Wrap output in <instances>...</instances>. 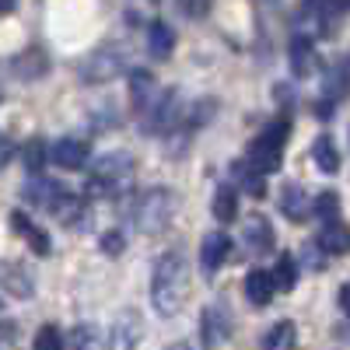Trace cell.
Returning a JSON list of instances; mask_svg holds the SVG:
<instances>
[{"label": "cell", "mask_w": 350, "mask_h": 350, "mask_svg": "<svg viewBox=\"0 0 350 350\" xmlns=\"http://www.w3.org/2000/svg\"><path fill=\"white\" fill-rule=\"evenodd\" d=\"M336 214H340V196H336V193H319V196H315V217L333 221Z\"/></svg>", "instance_id": "27"}, {"label": "cell", "mask_w": 350, "mask_h": 350, "mask_svg": "<svg viewBox=\"0 0 350 350\" xmlns=\"http://www.w3.org/2000/svg\"><path fill=\"white\" fill-rule=\"evenodd\" d=\"M312 158H315L319 172H326V175L340 168V154H336V148H333V140H329V137H319V140H315Z\"/></svg>", "instance_id": "23"}, {"label": "cell", "mask_w": 350, "mask_h": 350, "mask_svg": "<svg viewBox=\"0 0 350 350\" xmlns=\"http://www.w3.org/2000/svg\"><path fill=\"white\" fill-rule=\"evenodd\" d=\"M214 217H217L221 224H228V221L239 217V196H235V189H231V186H221V189H217V196H214Z\"/></svg>", "instance_id": "22"}, {"label": "cell", "mask_w": 350, "mask_h": 350, "mask_svg": "<svg viewBox=\"0 0 350 350\" xmlns=\"http://www.w3.org/2000/svg\"><path fill=\"white\" fill-rule=\"evenodd\" d=\"M245 242H249V249H252L256 256L273 252V228H270V221L262 217V214H252V217H249V224H245Z\"/></svg>", "instance_id": "13"}, {"label": "cell", "mask_w": 350, "mask_h": 350, "mask_svg": "<svg viewBox=\"0 0 350 350\" xmlns=\"http://www.w3.org/2000/svg\"><path fill=\"white\" fill-rule=\"evenodd\" d=\"M49 158H53V151L46 148V140H28L25 148H21V161H25L28 168H32V172H39Z\"/></svg>", "instance_id": "24"}, {"label": "cell", "mask_w": 350, "mask_h": 350, "mask_svg": "<svg viewBox=\"0 0 350 350\" xmlns=\"http://www.w3.org/2000/svg\"><path fill=\"white\" fill-rule=\"evenodd\" d=\"M228 333H231V315H228V308L211 305L207 312H203V343L214 347V343L228 340Z\"/></svg>", "instance_id": "12"}, {"label": "cell", "mask_w": 350, "mask_h": 350, "mask_svg": "<svg viewBox=\"0 0 350 350\" xmlns=\"http://www.w3.org/2000/svg\"><path fill=\"white\" fill-rule=\"evenodd\" d=\"M242 287H245V298H249L256 308L270 305V301H273V291H277L273 273H267V270H249V277H245Z\"/></svg>", "instance_id": "11"}, {"label": "cell", "mask_w": 350, "mask_h": 350, "mask_svg": "<svg viewBox=\"0 0 350 350\" xmlns=\"http://www.w3.org/2000/svg\"><path fill=\"white\" fill-rule=\"evenodd\" d=\"M291 137V120L287 116H280V120L267 123L262 126V133L252 140V148H249V165L256 172H277L280 168V154H284V144Z\"/></svg>", "instance_id": "3"}, {"label": "cell", "mask_w": 350, "mask_h": 350, "mask_svg": "<svg viewBox=\"0 0 350 350\" xmlns=\"http://www.w3.org/2000/svg\"><path fill=\"white\" fill-rule=\"evenodd\" d=\"M295 340H298L295 323H287V319H284V323L267 329V336H262V350H295Z\"/></svg>", "instance_id": "20"}, {"label": "cell", "mask_w": 350, "mask_h": 350, "mask_svg": "<svg viewBox=\"0 0 350 350\" xmlns=\"http://www.w3.org/2000/svg\"><path fill=\"white\" fill-rule=\"evenodd\" d=\"M189 291V267L179 252H165L154 262V277H151V301L158 315H175L183 312Z\"/></svg>", "instance_id": "1"}, {"label": "cell", "mask_w": 350, "mask_h": 350, "mask_svg": "<svg viewBox=\"0 0 350 350\" xmlns=\"http://www.w3.org/2000/svg\"><path fill=\"white\" fill-rule=\"evenodd\" d=\"M102 252L105 256H120L123 252V235H120V231H109V235L102 239Z\"/></svg>", "instance_id": "30"}, {"label": "cell", "mask_w": 350, "mask_h": 350, "mask_svg": "<svg viewBox=\"0 0 350 350\" xmlns=\"http://www.w3.org/2000/svg\"><path fill=\"white\" fill-rule=\"evenodd\" d=\"M11 224H14V231H18V235H25L28 242H32V249H36L39 256H46V252H49V235H46L42 228H36V224L28 221L21 211H14V214H11Z\"/></svg>", "instance_id": "19"}, {"label": "cell", "mask_w": 350, "mask_h": 350, "mask_svg": "<svg viewBox=\"0 0 350 350\" xmlns=\"http://www.w3.org/2000/svg\"><path fill=\"white\" fill-rule=\"evenodd\" d=\"M148 49H151L154 60H165V56H172V49H175V32H172L165 21H154V25L148 28Z\"/></svg>", "instance_id": "18"}, {"label": "cell", "mask_w": 350, "mask_h": 350, "mask_svg": "<svg viewBox=\"0 0 350 350\" xmlns=\"http://www.w3.org/2000/svg\"><path fill=\"white\" fill-rule=\"evenodd\" d=\"M70 350H109V347H105V336L98 333V326L81 323V326L70 333Z\"/></svg>", "instance_id": "21"}, {"label": "cell", "mask_w": 350, "mask_h": 350, "mask_svg": "<svg viewBox=\"0 0 350 350\" xmlns=\"http://www.w3.org/2000/svg\"><path fill=\"white\" fill-rule=\"evenodd\" d=\"M323 252H329V256H343V252H350V231L340 224V221H326V228L319 231V242H315Z\"/></svg>", "instance_id": "15"}, {"label": "cell", "mask_w": 350, "mask_h": 350, "mask_svg": "<svg viewBox=\"0 0 350 350\" xmlns=\"http://www.w3.org/2000/svg\"><path fill=\"white\" fill-rule=\"evenodd\" d=\"M340 308L350 315V284H343V287H340Z\"/></svg>", "instance_id": "31"}, {"label": "cell", "mask_w": 350, "mask_h": 350, "mask_svg": "<svg viewBox=\"0 0 350 350\" xmlns=\"http://www.w3.org/2000/svg\"><path fill=\"white\" fill-rule=\"evenodd\" d=\"M228 256H231V239H228V235L214 231V235L203 239V245H200V262H203V270H207V273L221 270V262H224Z\"/></svg>", "instance_id": "10"}, {"label": "cell", "mask_w": 350, "mask_h": 350, "mask_svg": "<svg viewBox=\"0 0 350 350\" xmlns=\"http://www.w3.org/2000/svg\"><path fill=\"white\" fill-rule=\"evenodd\" d=\"M175 214V196L168 189H144L133 207H130V221L137 224V231H144V235H158V231L172 221Z\"/></svg>", "instance_id": "2"}, {"label": "cell", "mask_w": 350, "mask_h": 350, "mask_svg": "<svg viewBox=\"0 0 350 350\" xmlns=\"http://www.w3.org/2000/svg\"><path fill=\"white\" fill-rule=\"evenodd\" d=\"M130 98H133V105H137L140 116H148L154 109V102L161 98V88L154 84V77L148 70H133L130 74Z\"/></svg>", "instance_id": "8"}, {"label": "cell", "mask_w": 350, "mask_h": 350, "mask_svg": "<svg viewBox=\"0 0 350 350\" xmlns=\"http://www.w3.org/2000/svg\"><path fill=\"white\" fill-rule=\"evenodd\" d=\"M273 284H277V291H291V287L298 284V267H295V259H291V256H280L277 259Z\"/></svg>", "instance_id": "25"}, {"label": "cell", "mask_w": 350, "mask_h": 350, "mask_svg": "<svg viewBox=\"0 0 350 350\" xmlns=\"http://www.w3.org/2000/svg\"><path fill=\"white\" fill-rule=\"evenodd\" d=\"M14 11V0H4V14H11Z\"/></svg>", "instance_id": "32"}, {"label": "cell", "mask_w": 350, "mask_h": 350, "mask_svg": "<svg viewBox=\"0 0 350 350\" xmlns=\"http://www.w3.org/2000/svg\"><path fill=\"white\" fill-rule=\"evenodd\" d=\"M88 154H92V151H88V144L77 140V137H64V140L53 144V161L60 168H67V172H81L88 165Z\"/></svg>", "instance_id": "9"}, {"label": "cell", "mask_w": 350, "mask_h": 350, "mask_svg": "<svg viewBox=\"0 0 350 350\" xmlns=\"http://www.w3.org/2000/svg\"><path fill=\"white\" fill-rule=\"evenodd\" d=\"M133 179V158L126 151H112L105 158H98V165L92 168V179H88V193L92 196H109L126 189Z\"/></svg>", "instance_id": "4"}, {"label": "cell", "mask_w": 350, "mask_h": 350, "mask_svg": "<svg viewBox=\"0 0 350 350\" xmlns=\"http://www.w3.org/2000/svg\"><path fill=\"white\" fill-rule=\"evenodd\" d=\"M280 211H284V217H287V221H295V224H301V221H305L308 200H305V189H301L298 183H287V186L280 189Z\"/></svg>", "instance_id": "17"}, {"label": "cell", "mask_w": 350, "mask_h": 350, "mask_svg": "<svg viewBox=\"0 0 350 350\" xmlns=\"http://www.w3.org/2000/svg\"><path fill=\"white\" fill-rule=\"evenodd\" d=\"M137 343H140V319L133 312H120L116 323L109 326L105 347L109 350H137Z\"/></svg>", "instance_id": "6"}, {"label": "cell", "mask_w": 350, "mask_h": 350, "mask_svg": "<svg viewBox=\"0 0 350 350\" xmlns=\"http://www.w3.org/2000/svg\"><path fill=\"white\" fill-rule=\"evenodd\" d=\"M179 11L189 14V18H203L211 11V0H179Z\"/></svg>", "instance_id": "29"}, {"label": "cell", "mask_w": 350, "mask_h": 350, "mask_svg": "<svg viewBox=\"0 0 350 350\" xmlns=\"http://www.w3.org/2000/svg\"><path fill=\"white\" fill-rule=\"evenodd\" d=\"M32 350H64V333L56 329L53 323H46V326L36 333V343H32Z\"/></svg>", "instance_id": "26"}, {"label": "cell", "mask_w": 350, "mask_h": 350, "mask_svg": "<svg viewBox=\"0 0 350 350\" xmlns=\"http://www.w3.org/2000/svg\"><path fill=\"white\" fill-rule=\"evenodd\" d=\"M242 186H245V189H249V196H256V200H262V196H267V183H262V172H256L252 165H249V172H245Z\"/></svg>", "instance_id": "28"}, {"label": "cell", "mask_w": 350, "mask_h": 350, "mask_svg": "<svg viewBox=\"0 0 350 350\" xmlns=\"http://www.w3.org/2000/svg\"><path fill=\"white\" fill-rule=\"evenodd\" d=\"M123 67H126L123 53L112 49V46H102V49H95V53L81 64V77L92 81V84H98V81H112L116 74H123Z\"/></svg>", "instance_id": "5"}, {"label": "cell", "mask_w": 350, "mask_h": 350, "mask_svg": "<svg viewBox=\"0 0 350 350\" xmlns=\"http://www.w3.org/2000/svg\"><path fill=\"white\" fill-rule=\"evenodd\" d=\"M315 64H319V56H315L312 39H305V36L291 39V70H295L298 77H305V74L315 70Z\"/></svg>", "instance_id": "16"}, {"label": "cell", "mask_w": 350, "mask_h": 350, "mask_svg": "<svg viewBox=\"0 0 350 350\" xmlns=\"http://www.w3.org/2000/svg\"><path fill=\"white\" fill-rule=\"evenodd\" d=\"M64 193H67V186L49 183V179H36V183L25 186V196L32 203H39V207H46V211H56V203L64 200Z\"/></svg>", "instance_id": "14"}, {"label": "cell", "mask_w": 350, "mask_h": 350, "mask_svg": "<svg viewBox=\"0 0 350 350\" xmlns=\"http://www.w3.org/2000/svg\"><path fill=\"white\" fill-rule=\"evenodd\" d=\"M144 123H148L151 133H165L179 123V95L175 92H161V98L154 102V109L144 116Z\"/></svg>", "instance_id": "7"}]
</instances>
